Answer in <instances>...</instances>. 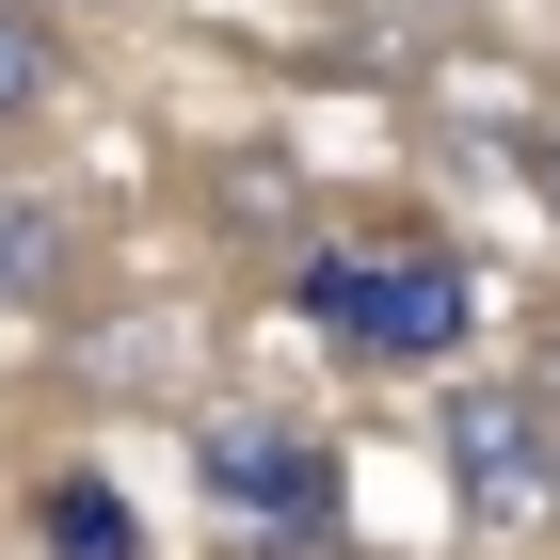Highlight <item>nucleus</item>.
Wrapping results in <instances>:
<instances>
[{
	"instance_id": "f257e3e1",
	"label": "nucleus",
	"mask_w": 560,
	"mask_h": 560,
	"mask_svg": "<svg viewBox=\"0 0 560 560\" xmlns=\"http://www.w3.org/2000/svg\"><path fill=\"white\" fill-rule=\"evenodd\" d=\"M289 304L352 352V369H448L465 320H480V272L448 257V241H385V257H369V241H320V257L289 272Z\"/></svg>"
},
{
	"instance_id": "f03ea898",
	"label": "nucleus",
	"mask_w": 560,
	"mask_h": 560,
	"mask_svg": "<svg viewBox=\"0 0 560 560\" xmlns=\"http://www.w3.org/2000/svg\"><path fill=\"white\" fill-rule=\"evenodd\" d=\"M432 448H448V480H465V513L480 528H528V513H560V400L545 385H448L432 400Z\"/></svg>"
},
{
	"instance_id": "7ed1b4c3",
	"label": "nucleus",
	"mask_w": 560,
	"mask_h": 560,
	"mask_svg": "<svg viewBox=\"0 0 560 560\" xmlns=\"http://www.w3.org/2000/svg\"><path fill=\"white\" fill-rule=\"evenodd\" d=\"M209 497L241 528H289V545H337V448L289 417H209Z\"/></svg>"
},
{
	"instance_id": "20e7f679",
	"label": "nucleus",
	"mask_w": 560,
	"mask_h": 560,
	"mask_svg": "<svg viewBox=\"0 0 560 560\" xmlns=\"http://www.w3.org/2000/svg\"><path fill=\"white\" fill-rule=\"evenodd\" d=\"M33 545L48 560H144V528H129V497H113L96 465H48L33 480Z\"/></svg>"
},
{
	"instance_id": "39448f33",
	"label": "nucleus",
	"mask_w": 560,
	"mask_h": 560,
	"mask_svg": "<svg viewBox=\"0 0 560 560\" xmlns=\"http://www.w3.org/2000/svg\"><path fill=\"white\" fill-rule=\"evenodd\" d=\"M65 257H81L65 209H48V192H0V304H48V289H65Z\"/></svg>"
},
{
	"instance_id": "423d86ee",
	"label": "nucleus",
	"mask_w": 560,
	"mask_h": 560,
	"mask_svg": "<svg viewBox=\"0 0 560 560\" xmlns=\"http://www.w3.org/2000/svg\"><path fill=\"white\" fill-rule=\"evenodd\" d=\"M48 96H65V48H48L33 0H0V129H33Z\"/></svg>"
},
{
	"instance_id": "0eeeda50",
	"label": "nucleus",
	"mask_w": 560,
	"mask_h": 560,
	"mask_svg": "<svg viewBox=\"0 0 560 560\" xmlns=\"http://www.w3.org/2000/svg\"><path fill=\"white\" fill-rule=\"evenodd\" d=\"M528 176H545V224H560V129H545V144H528Z\"/></svg>"
},
{
	"instance_id": "6e6552de",
	"label": "nucleus",
	"mask_w": 560,
	"mask_h": 560,
	"mask_svg": "<svg viewBox=\"0 0 560 560\" xmlns=\"http://www.w3.org/2000/svg\"><path fill=\"white\" fill-rule=\"evenodd\" d=\"M33 16H96V0H33Z\"/></svg>"
}]
</instances>
